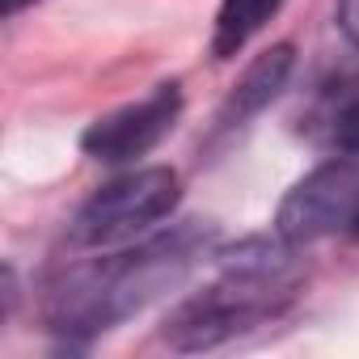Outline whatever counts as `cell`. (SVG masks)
<instances>
[{
  "label": "cell",
  "instance_id": "cell-10",
  "mask_svg": "<svg viewBox=\"0 0 359 359\" xmlns=\"http://www.w3.org/2000/svg\"><path fill=\"white\" fill-rule=\"evenodd\" d=\"M26 5H34V0H0V13H5V18H13V13H22Z\"/></svg>",
  "mask_w": 359,
  "mask_h": 359
},
{
  "label": "cell",
  "instance_id": "cell-3",
  "mask_svg": "<svg viewBox=\"0 0 359 359\" xmlns=\"http://www.w3.org/2000/svg\"><path fill=\"white\" fill-rule=\"evenodd\" d=\"M182 182L177 173L165 165L152 169H135L127 177H114L110 187H102L76 216L72 237L81 245H118L135 233H144L148 224L165 220L177 208Z\"/></svg>",
  "mask_w": 359,
  "mask_h": 359
},
{
  "label": "cell",
  "instance_id": "cell-8",
  "mask_svg": "<svg viewBox=\"0 0 359 359\" xmlns=\"http://www.w3.org/2000/svg\"><path fill=\"white\" fill-rule=\"evenodd\" d=\"M359 89V85H355ZM334 140L346 148V152H359V93H351L338 114H334Z\"/></svg>",
  "mask_w": 359,
  "mask_h": 359
},
{
  "label": "cell",
  "instance_id": "cell-2",
  "mask_svg": "<svg viewBox=\"0 0 359 359\" xmlns=\"http://www.w3.org/2000/svg\"><path fill=\"white\" fill-rule=\"evenodd\" d=\"M287 254L275 245H245L224 262V279L208 287L203 296L187 300L165 325V338L177 351H203L216 346L254 321L271 317L287 296L292 283L283 279Z\"/></svg>",
  "mask_w": 359,
  "mask_h": 359
},
{
  "label": "cell",
  "instance_id": "cell-5",
  "mask_svg": "<svg viewBox=\"0 0 359 359\" xmlns=\"http://www.w3.org/2000/svg\"><path fill=\"white\" fill-rule=\"evenodd\" d=\"M177 114H182V93H177V85H161L144 102L123 106V110L97 118L81 135V144L97 161H135V156L152 152L173 131Z\"/></svg>",
  "mask_w": 359,
  "mask_h": 359
},
{
  "label": "cell",
  "instance_id": "cell-7",
  "mask_svg": "<svg viewBox=\"0 0 359 359\" xmlns=\"http://www.w3.org/2000/svg\"><path fill=\"white\" fill-rule=\"evenodd\" d=\"M279 5H283V0H224V5H220V18H216V39H212L216 60L237 55V51L279 13Z\"/></svg>",
  "mask_w": 359,
  "mask_h": 359
},
{
  "label": "cell",
  "instance_id": "cell-6",
  "mask_svg": "<svg viewBox=\"0 0 359 359\" xmlns=\"http://www.w3.org/2000/svg\"><path fill=\"white\" fill-rule=\"evenodd\" d=\"M287 72H292V47H287V43H279V47H271L266 55H258V64H254V68L245 72V81L237 85V93H233L224 118L233 123V118H245V114L262 110V106L283 89Z\"/></svg>",
  "mask_w": 359,
  "mask_h": 359
},
{
  "label": "cell",
  "instance_id": "cell-4",
  "mask_svg": "<svg viewBox=\"0 0 359 359\" xmlns=\"http://www.w3.org/2000/svg\"><path fill=\"white\" fill-rule=\"evenodd\" d=\"M279 233L292 245L330 237L338 229L359 224V152L351 156H334L321 169H313L304 182H296L287 191V199L279 203Z\"/></svg>",
  "mask_w": 359,
  "mask_h": 359
},
{
  "label": "cell",
  "instance_id": "cell-9",
  "mask_svg": "<svg viewBox=\"0 0 359 359\" xmlns=\"http://www.w3.org/2000/svg\"><path fill=\"white\" fill-rule=\"evenodd\" d=\"M338 26L359 47V0H338Z\"/></svg>",
  "mask_w": 359,
  "mask_h": 359
},
{
  "label": "cell",
  "instance_id": "cell-1",
  "mask_svg": "<svg viewBox=\"0 0 359 359\" xmlns=\"http://www.w3.org/2000/svg\"><path fill=\"white\" fill-rule=\"evenodd\" d=\"M195 258V233H173L148 241L131 254L102 258L93 266H76L51 292V321L68 334H93L110 321L148 304L161 287L177 283Z\"/></svg>",
  "mask_w": 359,
  "mask_h": 359
}]
</instances>
